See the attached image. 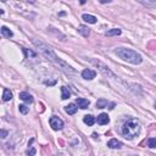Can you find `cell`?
I'll return each mask as SVG.
<instances>
[{"instance_id": "6da1fadb", "label": "cell", "mask_w": 156, "mask_h": 156, "mask_svg": "<svg viewBox=\"0 0 156 156\" xmlns=\"http://www.w3.org/2000/svg\"><path fill=\"white\" fill-rule=\"evenodd\" d=\"M33 44L38 48V50L40 51V53H42L43 56H45V57H47V59H49L50 61H53L55 65H57V66L61 68V70H63L66 73H74L73 68H72L71 66H68L65 61L60 60L59 57H57V55L54 53V50L51 49L50 47H48L47 44H44V43H42V42H38V40H33Z\"/></svg>"}, {"instance_id": "7a4b0ae2", "label": "cell", "mask_w": 156, "mask_h": 156, "mask_svg": "<svg viewBox=\"0 0 156 156\" xmlns=\"http://www.w3.org/2000/svg\"><path fill=\"white\" fill-rule=\"evenodd\" d=\"M115 54H116L118 57H121L122 60L131 62L133 65H139V63L143 61L140 54H138L137 51L132 50V49H127V48H117L115 50Z\"/></svg>"}, {"instance_id": "3957f363", "label": "cell", "mask_w": 156, "mask_h": 156, "mask_svg": "<svg viewBox=\"0 0 156 156\" xmlns=\"http://www.w3.org/2000/svg\"><path fill=\"white\" fill-rule=\"evenodd\" d=\"M122 133L127 139H133L140 133V123L139 121L135 118H129L127 120L123 127H122Z\"/></svg>"}, {"instance_id": "277c9868", "label": "cell", "mask_w": 156, "mask_h": 156, "mask_svg": "<svg viewBox=\"0 0 156 156\" xmlns=\"http://www.w3.org/2000/svg\"><path fill=\"white\" fill-rule=\"evenodd\" d=\"M49 123H50L51 128H53L54 131H60V129L63 128V122H62V120L59 118V117H56V116L50 117Z\"/></svg>"}, {"instance_id": "5b68a950", "label": "cell", "mask_w": 156, "mask_h": 156, "mask_svg": "<svg viewBox=\"0 0 156 156\" xmlns=\"http://www.w3.org/2000/svg\"><path fill=\"white\" fill-rule=\"evenodd\" d=\"M95 76H96V72L95 71H93V70H89V68H87V70H84L83 72H82V77L84 78V79H94L95 78Z\"/></svg>"}, {"instance_id": "8992f818", "label": "cell", "mask_w": 156, "mask_h": 156, "mask_svg": "<svg viewBox=\"0 0 156 156\" xmlns=\"http://www.w3.org/2000/svg\"><path fill=\"white\" fill-rule=\"evenodd\" d=\"M89 100H87V99H83V98H77V100H76V105L80 109H88L89 106Z\"/></svg>"}, {"instance_id": "52a82bcc", "label": "cell", "mask_w": 156, "mask_h": 156, "mask_svg": "<svg viewBox=\"0 0 156 156\" xmlns=\"http://www.w3.org/2000/svg\"><path fill=\"white\" fill-rule=\"evenodd\" d=\"M96 122L99 123V124H107L109 122H110V118H109V116H107V113H100L99 116H98V118H96Z\"/></svg>"}, {"instance_id": "ba28073f", "label": "cell", "mask_w": 156, "mask_h": 156, "mask_svg": "<svg viewBox=\"0 0 156 156\" xmlns=\"http://www.w3.org/2000/svg\"><path fill=\"white\" fill-rule=\"evenodd\" d=\"M107 146L111 148V149H121L123 146V144L121 143L120 140H117V139H111L107 143Z\"/></svg>"}, {"instance_id": "9c48e42d", "label": "cell", "mask_w": 156, "mask_h": 156, "mask_svg": "<svg viewBox=\"0 0 156 156\" xmlns=\"http://www.w3.org/2000/svg\"><path fill=\"white\" fill-rule=\"evenodd\" d=\"M20 99L26 101V102H28V104L33 102V96L31 94H28L27 91H22V93H20Z\"/></svg>"}, {"instance_id": "30bf717a", "label": "cell", "mask_w": 156, "mask_h": 156, "mask_svg": "<svg viewBox=\"0 0 156 156\" xmlns=\"http://www.w3.org/2000/svg\"><path fill=\"white\" fill-rule=\"evenodd\" d=\"M65 110H66V112H67L68 115H74V113L77 112L78 106L76 105V104H68V105L65 107Z\"/></svg>"}, {"instance_id": "8fae6325", "label": "cell", "mask_w": 156, "mask_h": 156, "mask_svg": "<svg viewBox=\"0 0 156 156\" xmlns=\"http://www.w3.org/2000/svg\"><path fill=\"white\" fill-rule=\"evenodd\" d=\"M82 19L85 21V22H88V23H91V25H94L96 23V17L93 16V15H88V14H84L82 16Z\"/></svg>"}, {"instance_id": "7c38bea8", "label": "cell", "mask_w": 156, "mask_h": 156, "mask_svg": "<svg viewBox=\"0 0 156 156\" xmlns=\"http://www.w3.org/2000/svg\"><path fill=\"white\" fill-rule=\"evenodd\" d=\"M61 93H62V95H61L62 100H66V99H68V98L71 96V91L68 90L67 87H61Z\"/></svg>"}, {"instance_id": "4fadbf2b", "label": "cell", "mask_w": 156, "mask_h": 156, "mask_svg": "<svg viewBox=\"0 0 156 156\" xmlns=\"http://www.w3.org/2000/svg\"><path fill=\"white\" fill-rule=\"evenodd\" d=\"M78 32L82 34L83 37H85V38L88 37V36H89V33H90L89 28H88V27H85V26H79V27H78Z\"/></svg>"}, {"instance_id": "5bb4252c", "label": "cell", "mask_w": 156, "mask_h": 156, "mask_svg": "<svg viewBox=\"0 0 156 156\" xmlns=\"http://www.w3.org/2000/svg\"><path fill=\"white\" fill-rule=\"evenodd\" d=\"M83 121H84V123L88 124V126H93L95 123V118L91 116V115H87V116H84Z\"/></svg>"}, {"instance_id": "9a60e30c", "label": "cell", "mask_w": 156, "mask_h": 156, "mask_svg": "<svg viewBox=\"0 0 156 156\" xmlns=\"http://www.w3.org/2000/svg\"><path fill=\"white\" fill-rule=\"evenodd\" d=\"M1 34H3L4 37H6V38H11V37L14 36V33L11 32L8 27H5V26H4V27H1Z\"/></svg>"}, {"instance_id": "2e32d148", "label": "cell", "mask_w": 156, "mask_h": 156, "mask_svg": "<svg viewBox=\"0 0 156 156\" xmlns=\"http://www.w3.org/2000/svg\"><path fill=\"white\" fill-rule=\"evenodd\" d=\"M12 99V93L9 89H4V94H3V100L4 101H9Z\"/></svg>"}, {"instance_id": "e0dca14e", "label": "cell", "mask_w": 156, "mask_h": 156, "mask_svg": "<svg viewBox=\"0 0 156 156\" xmlns=\"http://www.w3.org/2000/svg\"><path fill=\"white\" fill-rule=\"evenodd\" d=\"M121 34V30L118 28H113V30H110L106 32V37H112V36H120Z\"/></svg>"}, {"instance_id": "ac0fdd59", "label": "cell", "mask_w": 156, "mask_h": 156, "mask_svg": "<svg viewBox=\"0 0 156 156\" xmlns=\"http://www.w3.org/2000/svg\"><path fill=\"white\" fill-rule=\"evenodd\" d=\"M22 50H23V53L26 54V59H28L30 56H32V57H37V54L34 53V51H32V50H28V49H26V48H22Z\"/></svg>"}, {"instance_id": "d6986e66", "label": "cell", "mask_w": 156, "mask_h": 156, "mask_svg": "<svg viewBox=\"0 0 156 156\" xmlns=\"http://www.w3.org/2000/svg\"><path fill=\"white\" fill-rule=\"evenodd\" d=\"M106 105H107V100H105V99H100V100L96 101V107L98 109H104Z\"/></svg>"}, {"instance_id": "ffe728a7", "label": "cell", "mask_w": 156, "mask_h": 156, "mask_svg": "<svg viewBox=\"0 0 156 156\" xmlns=\"http://www.w3.org/2000/svg\"><path fill=\"white\" fill-rule=\"evenodd\" d=\"M148 146L151 148V149L156 148V138H149L148 139Z\"/></svg>"}, {"instance_id": "44dd1931", "label": "cell", "mask_w": 156, "mask_h": 156, "mask_svg": "<svg viewBox=\"0 0 156 156\" xmlns=\"http://www.w3.org/2000/svg\"><path fill=\"white\" fill-rule=\"evenodd\" d=\"M19 110H20L21 113L26 115V113H28V111H30V107H27L26 105H20V106H19Z\"/></svg>"}, {"instance_id": "7402d4cb", "label": "cell", "mask_w": 156, "mask_h": 156, "mask_svg": "<svg viewBox=\"0 0 156 156\" xmlns=\"http://www.w3.org/2000/svg\"><path fill=\"white\" fill-rule=\"evenodd\" d=\"M27 156H36V148L31 146V149H28V151H27Z\"/></svg>"}, {"instance_id": "603a6c76", "label": "cell", "mask_w": 156, "mask_h": 156, "mask_svg": "<svg viewBox=\"0 0 156 156\" xmlns=\"http://www.w3.org/2000/svg\"><path fill=\"white\" fill-rule=\"evenodd\" d=\"M140 3L146 5V6H156V3H149V1H140Z\"/></svg>"}, {"instance_id": "cb8c5ba5", "label": "cell", "mask_w": 156, "mask_h": 156, "mask_svg": "<svg viewBox=\"0 0 156 156\" xmlns=\"http://www.w3.org/2000/svg\"><path fill=\"white\" fill-rule=\"evenodd\" d=\"M0 133H1V138H3V139H4V138H6V137H8V132L5 131V129H1V132H0Z\"/></svg>"}, {"instance_id": "d4e9b609", "label": "cell", "mask_w": 156, "mask_h": 156, "mask_svg": "<svg viewBox=\"0 0 156 156\" xmlns=\"http://www.w3.org/2000/svg\"><path fill=\"white\" fill-rule=\"evenodd\" d=\"M55 83H56V80H51V82L47 80V82H45V84H47V85H53V84H55Z\"/></svg>"}, {"instance_id": "484cf974", "label": "cell", "mask_w": 156, "mask_h": 156, "mask_svg": "<svg viewBox=\"0 0 156 156\" xmlns=\"http://www.w3.org/2000/svg\"><path fill=\"white\" fill-rule=\"evenodd\" d=\"M129 156H135V155H129Z\"/></svg>"}, {"instance_id": "4316f807", "label": "cell", "mask_w": 156, "mask_h": 156, "mask_svg": "<svg viewBox=\"0 0 156 156\" xmlns=\"http://www.w3.org/2000/svg\"><path fill=\"white\" fill-rule=\"evenodd\" d=\"M155 107H156V102H155Z\"/></svg>"}]
</instances>
